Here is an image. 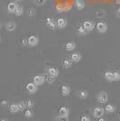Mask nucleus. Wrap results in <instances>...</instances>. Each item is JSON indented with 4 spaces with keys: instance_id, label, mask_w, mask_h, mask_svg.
Returning a JSON list of instances; mask_svg holds the SVG:
<instances>
[{
    "instance_id": "obj_42",
    "label": "nucleus",
    "mask_w": 120,
    "mask_h": 121,
    "mask_svg": "<svg viewBox=\"0 0 120 121\" xmlns=\"http://www.w3.org/2000/svg\"><path fill=\"white\" fill-rule=\"evenodd\" d=\"M0 28H1V25H0Z\"/></svg>"
},
{
    "instance_id": "obj_32",
    "label": "nucleus",
    "mask_w": 120,
    "mask_h": 121,
    "mask_svg": "<svg viewBox=\"0 0 120 121\" xmlns=\"http://www.w3.org/2000/svg\"><path fill=\"white\" fill-rule=\"evenodd\" d=\"M27 13H28V15H29V16H34L35 14H36V12H35V10H34V9H33V8H31V9H29Z\"/></svg>"
},
{
    "instance_id": "obj_19",
    "label": "nucleus",
    "mask_w": 120,
    "mask_h": 121,
    "mask_svg": "<svg viewBox=\"0 0 120 121\" xmlns=\"http://www.w3.org/2000/svg\"><path fill=\"white\" fill-rule=\"evenodd\" d=\"M116 108L114 105H112V104H107V105H106V108H105V110L106 112H107V113H113L114 111H115Z\"/></svg>"
},
{
    "instance_id": "obj_17",
    "label": "nucleus",
    "mask_w": 120,
    "mask_h": 121,
    "mask_svg": "<svg viewBox=\"0 0 120 121\" xmlns=\"http://www.w3.org/2000/svg\"><path fill=\"white\" fill-rule=\"evenodd\" d=\"M48 74L50 76H52V77L56 78L57 76L59 75V70H57L55 68H49L48 69Z\"/></svg>"
},
{
    "instance_id": "obj_26",
    "label": "nucleus",
    "mask_w": 120,
    "mask_h": 121,
    "mask_svg": "<svg viewBox=\"0 0 120 121\" xmlns=\"http://www.w3.org/2000/svg\"><path fill=\"white\" fill-rule=\"evenodd\" d=\"M78 34L80 35H85L88 34V32L84 29V27L83 26H80L79 27V29H78Z\"/></svg>"
},
{
    "instance_id": "obj_41",
    "label": "nucleus",
    "mask_w": 120,
    "mask_h": 121,
    "mask_svg": "<svg viewBox=\"0 0 120 121\" xmlns=\"http://www.w3.org/2000/svg\"><path fill=\"white\" fill-rule=\"evenodd\" d=\"M0 42H1V38H0Z\"/></svg>"
},
{
    "instance_id": "obj_23",
    "label": "nucleus",
    "mask_w": 120,
    "mask_h": 121,
    "mask_svg": "<svg viewBox=\"0 0 120 121\" xmlns=\"http://www.w3.org/2000/svg\"><path fill=\"white\" fill-rule=\"evenodd\" d=\"M62 65L65 69H69V68L71 67V61L70 60H68V59H65L62 62Z\"/></svg>"
},
{
    "instance_id": "obj_21",
    "label": "nucleus",
    "mask_w": 120,
    "mask_h": 121,
    "mask_svg": "<svg viewBox=\"0 0 120 121\" xmlns=\"http://www.w3.org/2000/svg\"><path fill=\"white\" fill-rule=\"evenodd\" d=\"M9 111H10L11 113H17L19 111L17 104H12V105H10V107H9Z\"/></svg>"
},
{
    "instance_id": "obj_18",
    "label": "nucleus",
    "mask_w": 120,
    "mask_h": 121,
    "mask_svg": "<svg viewBox=\"0 0 120 121\" xmlns=\"http://www.w3.org/2000/svg\"><path fill=\"white\" fill-rule=\"evenodd\" d=\"M15 14L16 16H20L24 14V7L22 5H17L16 8H15Z\"/></svg>"
},
{
    "instance_id": "obj_1",
    "label": "nucleus",
    "mask_w": 120,
    "mask_h": 121,
    "mask_svg": "<svg viewBox=\"0 0 120 121\" xmlns=\"http://www.w3.org/2000/svg\"><path fill=\"white\" fill-rule=\"evenodd\" d=\"M104 112H105L104 108H102V107H97V108H95L93 109V116L96 118H99V117H103Z\"/></svg>"
},
{
    "instance_id": "obj_10",
    "label": "nucleus",
    "mask_w": 120,
    "mask_h": 121,
    "mask_svg": "<svg viewBox=\"0 0 120 121\" xmlns=\"http://www.w3.org/2000/svg\"><path fill=\"white\" fill-rule=\"evenodd\" d=\"M47 25L48 27L51 29V30H55L56 27H57V24L55 23V21L52 19V18H47Z\"/></svg>"
},
{
    "instance_id": "obj_13",
    "label": "nucleus",
    "mask_w": 120,
    "mask_h": 121,
    "mask_svg": "<svg viewBox=\"0 0 120 121\" xmlns=\"http://www.w3.org/2000/svg\"><path fill=\"white\" fill-rule=\"evenodd\" d=\"M5 28H6V30L9 31V32H13V31L15 30V28H16V25H15V22H8L6 25H5Z\"/></svg>"
},
{
    "instance_id": "obj_22",
    "label": "nucleus",
    "mask_w": 120,
    "mask_h": 121,
    "mask_svg": "<svg viewBox=\"0 0 120 121\" xmlns=\"http://www.w3.org/2000/svg\"><path fill=\"white\" fill-rule=\"evenodd\" d=\"M88 95H89V93H88V91H79V93H78V96L80 97V99H86V98L88 97Z\"/></svg>"
},
{
    "instance_id": "obj_15",
    "label": "nucleus",
    "mask_w": 120,
    "mask_h": 121,
    "mask_svg": "<svg viewBox=\"0 0 120 121\" xmlns=\"http://www.w3.org/2000/svg\"><path fill=\"white\" fill-rule=\"evenodd\" d=\"M17 4L15 3V2H10L8 5H7V11L9 12V13H15V8H16V6H17Z\"/></svg>"
},
{
    "instance_id": "obj_3",
    "label": "nucleus",
    "mask_w": 120,
    "mask_h": 121,
    "mask_svg": "<svg viewBox=\"0 0 120 121\" xmlns=\"http://www.w3.org/2000/svg\"><path fill=\"white\" fill-rule=\"evenodd\" d=\"M96 27H97L98 32L100 34H104L107 31V25L104 22H99L96 25Z\"/></svg>"
},
{
    "instance_id": "obj_6",
    "label": "nucleus",
    "mask_w": 120,
    "mask_h": 121,
    "mask_svg": "<svg viewBox=\"0 0 120 121\" xmlns=\"http://www.w3.org/2000/svg\"><path fill=\"white\" fill-rule=\"evenodd\" d=\"M38 87L35 85L34 82H29L27 85H26V91H28L31 94H34L35 92L37 91Z\"/></svg>"
},
{
    "instance_id": "obj_31",
    "label": "nucleus",
    "mask_w": 120,
    "mask_h": 121,
    "mask_svg": "<svg viewBox=\"0 0 120 121\" xmlns=\"http://www.w3.org/2000/svg\"><path fill=\"white\" fill-rule=\"evenodd\" d=\"M57 121H69V117H68L59 116L57 117Z\"/></svg>"
},
{
    "instance_id": "obj_35",
    "label": "nucleus",
    "mask_w": 120,
    "mask_h": 121,
    "mask_svg": "<svg viewBox=\"0 0 120 121\" xmlns=\"http://www.w3.org/2000/svg\"><path fill=\"white\" fill-rule=\"evenodd\" d=\"M116 17H118V18H120V7L116 10Z\"/></svg>"
},
{
    "instance_id": "obj_38",
    "label": "nucleus",
    "mask_w": 120,
    "mask_h": 121,
    "mask_svg": "<svg viewBox=\"0 0 120 121\" xmlns=\"http://www.w3.org/2000/svg\"><path fill=\"white\" fill-rule=\"evenodd\" d=\"M99 121H107L105 119V118H103V117H99Z\"/></svg>"
},
{
    "instance_id": "obj_4",
    "label": "nucleus",
    "mask_w": 120,
    "mask_h": 121,
    "mask_svg": "<svg viewBox=\"0 0 120 121\" xmlns=\"http://www.w3.org/2000/svg\"><path fill=\"white\" fill-rule=\"evenodd\" d=\"M27 42H28V45L34 47V46H36L39 43V38L35 35H31L27 39Z\"/></svg>"
},
{
    "instance_id": "obj_37",
    "label": "nucleus",
    "mask_w": 120,
    "mask_h": 121,
    "mask_svg": "<svg viewBox=\"0 0 120 121\" xmlns=\"http://www.w3.org/2000/svg\"><path fill=\"white\" fill-rule=\"evenodd\" d=\"M6 105H7V101L6 100H3L2 101V102H1V106H6Z\"/></svg>"
},
{
    "instance_id": "obj_30",
    "label": "nucleus",
    "mask_w": 120,
    "mask_h": 121,
    "mask_svg": "<svg viewBox=\"0 0 120 121\" xmlns=\"http://www.w3.org/2000/svg\"><path fill=\"white\" fill-rule=\"evenodd\" d=\"M113 78H114V81H118L120 80V73H118V72H114L113 73Z\"/></svg>"
},
{
    "instance_id": "obj_16",
    "label": "nucleus",
    "mask_w": 120,
    "mask_h": 121,
    "mask_svg": "<svg viewBox=\"0 0 120 121\" xmlns=\"http://www.w3.org/2000/svg\"><path fill=\"white\" fill-rule=\"evenodd\" d=\"M75 48H76V44L74 42H68L65 45V49H66V51H68V52L73 51Z\"/></svg>"
},
{
    "instance_id": "obj_7",
    "label": "nucleus",
    "mask_w": 120,
    "mask_h": 121,
    "mask_svg": "<svg viewBox=\"0 0 120 121\" xmlns=\"http://www.w3.org/2000/svg\"><path fill=\"white\" fill-rule=\"evenodd\" d=\"M44 78L43 77V75H36L34 77V83L36 86H40L43 85L44 83Z\"/></svg>"
},
{
    "instance_id": "obj_28",
    "label": "nucleus",
    "mask_w": 120,
    "mask_h": 121,
    "mask_svg": "<svg viewBox=\"0 0 120 121\" xmlns=\"http://www.w3.org/2000/svg\"><path fill=\"white\" fill-rule=\"evenodd\" d=\"M45 81H48V83H53L55 81V78L54 77H52V76H48L47 75V77H46V79H45Z\"/></svg>"
},
{
    "instance_id": "obj_11",
    "label": "nucleus",
    "mask_w": 120,
    "mask_h": 121,
    "mask_svg": "<svg viewBox=\"0 0 120 121\" xmlns=\"http://www.w3.org/2000/svg\"><path fill=\"white\" fill-rule=\"evenodd\" d=\"M59 114H60V116L68 117L70 114V109L67 107H61L59 110Z\"/></svg>"
},
{
    "instance_id": "obj_29",
    "label": "nucleus",
    "mask_w": 120,
    "mask_h": 121,
    "mask_svg": "<svg viewBox=\"0 0 120 121\" xmlns=\"http://www.w3.org/2000/svg\"><path fill=\"white\" fill-rule=\"evenodd\" d=\"M34 2L35 5H43L45 4V2H46V0H34Z\"/></svg>"
},
{
    "instance_id": "obj_8",
    "label": "nucleus",
    "mask_w": 120,
    "mask_h": 121,
    "mask_svg": "<svg viewBox=\"0 0 120 121\" xmlns=\"http://www.w3.org/2000/svg\"><path fill=\"white\" fill-rule=\"evenodd\" d=\"M56 24H57V27H58V28L63 29V28H65L66 25H67V21H66V19H64V18H58Z\"/></svg>"
},
{
    "instance_id": "obj_43",
    "label": "nucleus",
    "mask_w": 120,
    "mask_h": 121,
    "mask_svg": "<svg viewBox=\"0 0 120 121\" xmlns=\"http://www.w3.org/2000/svg\"><path fill=\"white\" fill-rule=\"evenodd\" d=\"M18 1H21V0H18Z\"/></svg>"
},
{
    "instance_id": "obj_2",
    "label": "nucleus",
    "mask_w": 120,
    "mask_h": 121,
    "mask_svg": "<svg viewBox=\"0 0 120 121\" xmlns=\"http://www.w3.org/2000/svg\"><path fill=\"white\" fill-rule=\"evenodd\" d=\"M107 99H108V96H107V93L105 92V91H101L99 93L98 95V101L102 103V104H106L107 102Z\"/></svg>"
},
{
    "instance_id": "obj_12",
    "label": "nucleus",
    "mask_w": 120,
    "mask_h": 121,
    "mask_svg": "<svg viewBox=\"0 0 120 121\" xmlns=\"http://www.w3.org/2000/svg\"><path fill=\"white\" fill-rule=\"evenodd\" d=\"M81 60V55L79 52H74L70 55V60L73 62H79Z\"/></svg>"
},
{
    "instance_id": "obj_24",
    "label": "nucleus",
    "mask_w": 120,
    "mask_h": 121,
    "mask_svg": "<svg viewBox=\"0 0 120 121\" xmlns=\"http://www.w3.org/2000/svg\"><path fill=\"white\" fill-rule=\"evenodd\" d=\"M25 106H26V108H34V101L33 100V99H28V100H26Z\"/></svg>"
},
{
    "instance_id": "obj_34",
    "label": "nucleus",
    "mask_w": 120,
    "mask_h": 121,
    "mask_svg": "<svg viewBox=\"0 0 120 121\" xmlns=\"http://www.w3.org/2000/svg\"><path fill=\"white\" fill-rule=\"evenodd\" d=\"M80 121H90V118L87 116H83L80 118Z\"/></svg>"
},
{
    "instance_id": "obj_25",
    "label": "nucleus",
    "mask_w": 120,
    "mask_h": 121,
    "mask_svg": "<svg viewBox=\"0 0 120 121\" xmlns=\"http://www.w3.org/2000/svg\"><path fill=\"white\" fill-rule=\"evenodd\" d=\"M17 106H18V109H19V111L25 110V108H26L25 101H20L19 103H17Z\"/></svg>"
},
{
    "instance_id": "obj_39",
    "label": "nucleus",
    "mask_w": 120,
    "mask_h": 121,
    "mask_svg": "<svg viewBox=\"0 0 120 121\" xmlns=\"http://www.w3.org/2000/svg\"><path fill=\"white\" fill-rule=\"evenodd\" d=\"M0 121H8V120H6V119H1Z\"/></svg>"
},
{
    "instance_id": "obj_20",
    "label": "nucleus",
    "mask_w": 120,
    "mask_h": 121,
    "mask_svg": "<svg viewBox=\"0 0 120 121\" xmlns=\"http://www.w3.org/2000/svg\"><path fill=\"white\" fill-rule=\"evenodd\" d=\"M105 79L107 81H113L114 78H113V72L111 71H107L105 73Z\"/></svg>"
},
{
    "instance_id": "obj_27",
    "label": "nucleus",
    "mask_w": 120,
    "mask_h": 121,
    "mask_svg": "<svg viewBox=\"0 0 120 121\" xmlns=\"http://www.w3.org/2000/svg\"><path fill=\"white\" fill-rule=\"evenodd\" d=\"M33 116H34V112L31 110V109H27V110H25V117H26V118H31Z\"/></svg>"
},
{
    "instance_id": "obj_33",
    "label": "nucleus",
    "mask_w": 120,
    "mask_h": 121,
    "mask_svg": "<svg viewBox=\"0 0 120 121\" xmlns=\"http://www.w3.org/2000/svg\"><path fill=\"white\" fill-rule=\"evenodd\" d=\"M69 8H65V7H61V6H60V5H58L57 7H56V10L58 11V12H62V11H66V10H68Z\"/></svg>"
},
{
    "instance_id": "obj_9",
    "label": "nucleus",
    "mask_w": 120,
    "mask_h": 121,
    "mask_svg": "<svg viewBox=\"0 0 120 121\" xmlns=\"http://www.w3.org/2000/svg\"><path fill=\"white\" fill-rule=\"evenodd\" d=\"M74 5L77 10H82L85 7V4L82 0H74Z\"/></svg>"
},
{
    "instance_id": "obj_40",
    "label": "nucleus",
    "mask_w": 120,
    "mask_h": 121,
    "mask_svg": "<svg viewBox=\"0 0 120 121\" xmlns=\"http://www.w3.org/2000/svg\"><path fill=\"white\" fill-rule=\"evenodd\" d=\"M118 117H119V118H120V113H119V116H118Z\"/></svg>"
},
{
    "instance_id": "obj_5",
    "label": "nucleus",
    "mask_w": 120,
    "mask_h": 121,
    "mask_svg": "<svg viewBox=\"0 0 120 121\" xmlns=\"http://www.w3.org/2000/svg\"><path fill=\"white\" fill-rule=\"evenodd\" d=\"M82 26H83L84 29L89 33V32H91V31L94 29L95 25H94V23H93L92 21H85V22L83 23V25H82Z\"/></svg>"
},
{
    "instance_id": "obj_14",
    "label": "nucleus",
    "mask_w": 120,
    "mask_h": 121,
    "mask_svg": "<svg viewBox=\"0 0 120 121\" xmlns=\"http://www.w3.org/2000/svg\"><path fill=\"white\" fill-rule=\"evenodd\" d=\"M70 88L69 87L68 85H63L61 87V94H62V96H68V95H70Z\"/></svg>"
},
{
    "instance_id": "obj_36",
    "label": "nucleus",
    "mask_w": 120,
    "mask_h": 121,
    "mask_svg": "<svg viewBox=\"0 0 120 121\" xmlns=\"http://www.w3.org/2000/svg\"><path fill=\"white\" fill-rule=\"evenodd\" d=\"M22 43H23V45L25 46L28 44V42H27V40L26 39H23V41H22Z\"/></svg>"
}]
</instances>
